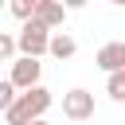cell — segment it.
Masks as SVG:
<instances>
[{
	"label": "cell",
	"mask_w": 125,
	"mask_h": 125,
	"mask_svg": "<svg viewBox=\"0 0 125 125\" xmlns=\"http://www.w3.org/2000/svg\"><path fill=\"white\" fill-rule=\"evenodd\" d=\"M51 90L47 86H31V90H23L8 109H4V121L8 125H27V121H35V117H43L47 109H51Z\"/></svg>",
	"instance_id": "cell-1"
},
{
	"label": "cell",
	"mask_w": 125,
	"mask_h": 125,
	"mask_svg": "<svg viewBox=\"0 0 125 125\" xmlns=\"http://www.w3.org/2000/svg\"><path fill=\"white\" fill-rule=\"evenodd\" d=\"M16 35H20V51H23V55H51V27H47V23L23 20V27H20Z\"/></svg>",
	"instance_id": "cell-2"
},
{
	"label": "cell",
	"mask_w": 125,
	"mask_h": 125,
	"mask_svg": "<svg viewBox=\"0 0 125 125\" xmlns=\"http://www.w3.org/2000/svg\"><path fill=\"white\" fill-rule=\"evenodd\" d=\"M62 117H70V121H90V117H94V94L82 90V86L66 90V94H62Z\"/></svg>",
	"instance_id": "cell-3"
},
{
	"label": "cell",
	"mask_w": 125,
	"mask_h": 125,
	"mask_svg": "<svg viewBox=\"0 0 125 125\" xmlns=\"http://www.w3.org/2000/svg\"><path fill=\"white\" fill-rule=\"evenodd\" d=\"M39 74H43V62H39V55H20L16 62H12V82L20 86V90H31V86H39Z\"/></svg>",
	"instance_id": "cell-4"
},
{
	"label": "cell",
	"mask_w": 125,
	"mask_h": 125,
	"mask_svg": "<svg viewBox=\"0 0 125 125\" xmlns=\"http://www.w3.org/2000/svg\"><path fill=\"white\" fill-rule=\"evenodd\" d=\"M94 66H98V70H105V74L121 70V66H125V43H105V47H98Z\"/></svg>",
	"instance_id": "cell-5"
},
{
	"label": "cell",
	"mask_w": 125,
	"mask_h": 125,
	"mask_svg": "<svg viewBox=\"0 0 125 125\" xmlns=\"http://www.w3.org/2000/svg\"><path fill=\"white\" fill-rule=\"evenodd\" d=\"M66 12H70V8H66L62 0H39V8H35V16H31V20H39V23H47V27L55 31V27H62Z\"/></svg>",
	"instance_id": "cell-6"
},
{
	"label": "cell",
	"mask_w": 125,
	"mask_h": 125,
	"mask_svg": "<svg viewBox=\"0 0 125 125\" xmlns=\"http://www.w3.org/2000/svg\"><path fill=\"white\" fill-rule=\"evenodd\" d=\"M51 55H55L59 62H62V59H74V55H78V43H74L66 31H59V35H51Z\"/></svg>",
	"instance_id": "cell-7"
},
{
	"label": "cell",
	"mask_w": 125,
	"mask_h": 125,
	"mask_svg": "<svg viewBox=\"0 0 125 125\" xmlns=\"http://www.w3.org/2000/svg\"><path fill=\"white\" fill-rule=\"evenodd\" d=\"M35 8H39V0H8V12L23 23V20H31L35 16Z\"/></svg>",
	"instance_id": "cell-8"
},
{
	"label": "cell",
	"mask_w": 125,
	"mask_h": 125,
	"mask_svg": "<svg viewBox=\"0 0 125 125\" xmlns=\"http://www.w3.org/2000/svg\"><path fill=\"white\" fill-rule=\"evenodd\" d=\"M16 51H20V35L4 31V35H0V59H4V62H16Z\"/></svg>",
	"instance_id": "cell-9"
},
{
	"label": "cell",
	"mask_w": 125,
	"mask_h": 125,
	"mask_svg": "<svg viewBox=\"0 0 125 125\" xmlns=\"http://www.w3.org/2000/svg\"><path fill=\"white\" fill-rule=\"evenodd\" d=\"M16 90H20V86H16V82H12V78H8V82H0V109H8V105H12V102H16V98H20V94H16Z\"/></svg>",
	"instance_id": "cell-10"
},
{
	"label": "cell",
	"mask_w": 125,
	"mask_h": 125,
	"mask_svg": "<svg viewBox=\"0 0 125 125\" xmlns=\"http://www.w3.org/2000/svg\"><path fill=\"white\" fill-rule=\"evenodd\" d=\"M62 4H66V8H70V12H78V8H86V4H90V0H62Z\"/></svg>",
	"instance_id": "cell-11"
},
{
	"label": "cell",
	"mask_w": 125,
	"mask_h": 125,
	"mask_svg": "<svg viewBox=\"0 0 125 125\" xmlns=\"http://www.w3.org/2000/svg\"><path fill=\"white\" fill-rule=\"evenodd\" d=\"M27 125H47V121H43V117H35V121H27Z\"/></svg>",
	"instance_id": "cell-12"
},
{
	"label": "cell",
	"mask_w": 125,
	"mask_h": 125,
	"mask_svg": "<svg viewBox=\"0 0 125 125\" xmlns=\"http://www.w3.org/2000/svg\"><path fill=\"white\" fill-rule=\"evenodd\" d=\"M109 4H117V8H125V0H109Z\"/></svg>",
	"instance_id": "cell-13"
}]
</instances>
